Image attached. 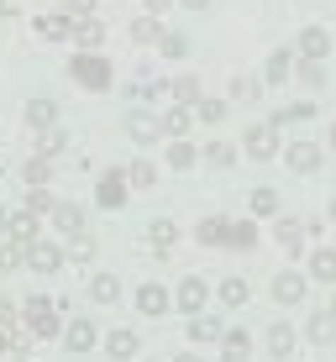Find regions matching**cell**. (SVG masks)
Returning <instances> with one entry per match:
<instances>
[{
  "label": "cell",
  "instance_id": "1",
  "mask_svg": "<svg viewBox=\"0 0 336 362\" xmlns=\"http://www.w3.org/2000/svg\"><path fill=\"white\" fill-rule=\"evenodd\" d=\"M74 74H79L84 84H100V79H105V69L95 64V58H79V64H74Z\"/></svg>",
  "mask_w": 336,
  "mask_h": 362
}]
</instances>
